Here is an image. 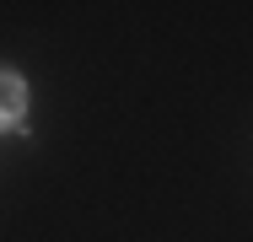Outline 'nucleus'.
Returning <instances> with one entry per match:
<instances>
[{"mask_svg": "<svg viewBox=\"0 0 253 242\" xmlns=\"http://www.w3.org/2000/svg\"><path fill=\"white\" fill-rule=\"evenodd\" d=\"M27 113V86L16 70H0V129H16Z\"/></svg>", "mask_w": 253, "mask_h": 242, "instance_id": "f257e3e1", "label": "nucleus"}]
</instances>
